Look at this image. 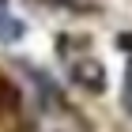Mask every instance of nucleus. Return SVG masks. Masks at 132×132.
<instances>
[{"instance_id":"obj_5","label":"nucleus","mask_w":132,"mask_h":132,"mask_svg":"<svg viewBox=\"0 0 132 132\" xmlns=\"http://www.w3.org/2000/svg\"><path fill=\"white\" fill-rule=\"evenodd\" d=\"M117 45H121V49H132V34H121V38H117Z\"/></svg>"},{"instance_id":"obj_2","label":"nucleus","mask_w":132,"mask_h":132,"mask_svg":"<svg viewBox=\"0 0 132 132\" xmlns=\"http://www.w3.org/2000/svg\"><path fill=\"white\" fill-rule=\"evenodd\" d=\"M23 30H27V27H23V23L15 19L8 8H0V42H19Z\"/></svg>"},{"instance_id":"obj_1","label":"nucleus","mask_w":132,"mask_h":132,"mask_svg":"<svg viewBox=\"0 0 132 132\" xmlns=\"http://www.w3.org/2000/svg\"><path fill=\"white\" fill-rule=\"evenodd\" d=\"M68 76H72L76 87H83V91H91V94H98L102 87H106V68H102L98 61H76L68 68Z\"/></svg>"},{"instance_id":"obj_3","label":"nucleus","mask_w":132,"mask_h":132,"mask_svg":"<svg viewBox=\"0 0 132 132\" xmlns=\"http://www.w3.org/2000/svg\"><path fill=\"white\" fill-rule=\"evenodd\" d=\"M15 110H19V91H15V87L0 76V121H4V117H11Z\"/></svg>"},{"instance_id":"obj_4","label":"nucleus","mask_w":132,"mask_h":132,"mask_svg":"<svg viewBox=\"0 0 132 132\" xmlns=\"http://www.w3.org/2000/svg\"><path fill=\"white\" fill-rule=\"evenodd\" d=\"M121 102H125V110L132 113V61L125 64V83H121Z\"/></svg>"}]
</instances>
